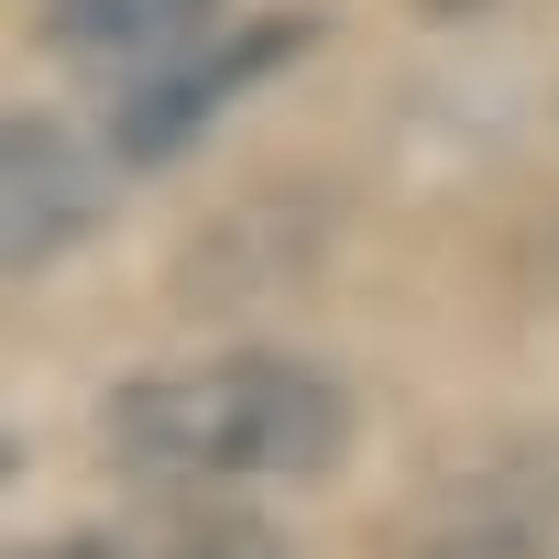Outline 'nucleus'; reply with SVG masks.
Here are the masks:
<instances>
[{"label": "nucleus", "instance_id": "f257e3e1", "mask_svg": "<svg viewBox=\"0 0 559 559\" xmlns=\"http://www.w3.org/2000/svg\"><path fill=\"white\" fill-rule=\"evenodd\" d=\"M362 439V406L308 352H209L154 362L99 395V461L143 493H252L330 483Z\"/></svg>", "mask_w": 559, "mask_h": 559}, {"label": "nucleus", "instance_id": "f03ea898", "mask_svg": "<svg viewBox=\"0 0 559 559\" xmlns=\"http://www.w3.org/2000/svg\"><path fill=\"white\" fill-rule=\"evenodd\" d=\"M297 56H319V12H297V0H274V12H241V23H219V34H198V45H176V56H154L121 99H110V154L143 176V165H176V154H198L252 88H274Z\"/></svg>", "mask_w": 559, "mask_h": 559}, {"label": "nucleus", "instance_id": "7ed1b4c3", "mask_svg": "<svg viewBox=\"0 0 559 559\" xmlns=\"http://www.w3.org/2000/svg\"><path fill=\"white\" fill-rule=\"evenodd\" d=\"M110 143H88L78 121L56 110H12V132H0V252H12V286H34L45 263H67L78 241H99L110 219Z\"/></svg>", "mask_w": 559, "mask_h": 559}, {"label": "nucleus", "instance_id": "20e7f679", "mask_svg": "<svg viewBox=\"0 0 559 559\" xmlns=\"http://www.w3.org/2000/svg\"><path fill=\"white\" fill-rule=\"evenodd\" d=\"M230 0H34V45L67 67H154L198 34H219Z\"/></svg>", "mask_w": 559, "mask_h": 559}, {"label": "nucleus", "instance_id": "39448f33", "mask_svg": "<svg viewBox=\"0 0 559 559\" xmlns=\"http://www.w3.org/2000/svg\"><path fill=\"white\" fill-rule=\"evenodd\" d=\"M88 548H99V559H297L286 526L252 515L241 493H154L143 515L88 526Z\"/></svg>", "mask_w": 559, "mask_h": 559}, {"label": "nucleus", "instance_id": "423d86ee", "mask_svg": "<svg viewBox=\"0 0 559 559\" xmlns=\"http://www.w3.org/2000/svg\"><path fill=\"white\" fill-rule=\"evenodd\" d=\"M428 559H548V537H537V526H515V515H483V526H450Z\"/></svg>", "mask_w": 559, "mask_h": 559}, {"label": "nucleus", "instance_id": "0eeeda50", "mask_svg": "<svg viewBox=\"0 0 559 559\" xmlns=\"http://www.w3.org/2000/svg\"><path fill=\"white\" fill-rule=\"evenodd\" d=\"M12 559H99L88 526H56V537H12Z\"/></svg>", "mask_w": 559, "mask_h": 559}, {"label": "nucleus", "instance_id": "6e6552de", "mask_svg": "<svg viewBox=\"0 0 559 559\" xmlns=\"http://www.w3.org/2000/svg\"><path fill=\"white\" fill-rule=\"evenodd\" d=\"M417 12H428V23H472V12H483V0H417Z\"/></svg>", "mask_w": 559, "mask_h": 559}]
</instances>
